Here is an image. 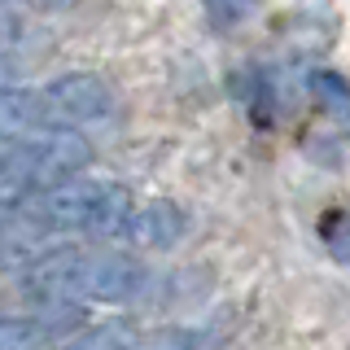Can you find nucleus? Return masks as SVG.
I'll list each match as a JSON object with an SVG mask.
<instances>
[{"mask_svg": "<svg viewBox=\"0 0 350 350\" xmlns=\"http://www.w3.org/2000/svg\"><path fill=\"white\" fill-rule=\"evenodd\" d=\"M66 320H49V315H0V350H44L53 342Z\"/></svg>", "mask_w": 350, "mask_h": 350, "instance_id": "5", "label": "nucleus"}, {"mask_svg": "<svg viewBox=\"0 0 350 350\" xmlns=\"http://www.w3.org/2000/svg\"><path fill=\"white\" fill-rule=\"evenodd\" d=\"M0 57H5V53H0Z\"/></svg>", "mask_w": 350, "mask_h": 350, "instance_id": "10", "label": "nucleus"}, {"mask_svg": "<svg viewBox=\"0 0 350 350\" xmlns=\"http://www.w3.org/2000/svg\"><path fill=\"white\" fill-rule=\"evenodd\" d=\"M18 215L44 237L49 232H88V237L127 241L136 202L114 180H70V184H57V189L31 197Z\"/></svg>", "mask_w": 350, "mask_h": 350, "instance_id": "1", "label": "nucleus"}, {"mask_svg": "<svg viewBox=\"0 0 350 350\" xmlns=\"http://www.w3.org/2000/svg\"><path fill=\"white\" fill-rule=\"evenodd\" d=\"M206 328H197V324H167V328H158V333H149V337H140L136 350H206Z\"/></svg>", "mask_w": 350, "mask_h": 350, "instance_id": "7", "label": "nucleus"}, {"mask_svg": "<svg viewBox=\"0 0 350 350\" xmlns=\"http://www.w3.org/2000/svg\"><path fill=\"white\" fill-rule=\"evenodd\" d=\"M40 114L44 131H79L109 123L118 114V96L96 75H62V79L40 88Z\"/></svg>", "mask_w": 350, "mask_h": 350, "instance_id": "2", "label": "nucleus"}, {"mask_svg": "<svg viewBox=\"0 0 350 350\" xmlns=\"http://www.w3.org/2000/svg\"><path fill=\"white\" fill-rule=\"evenodd\" d=\"M62 350H136V342H131V333L123 324H96V328L75 333Z\"/></svg>", "mask_w": 350, "mask_h": 350, "instance_id": "8", "label": "nucleus"}, {"mask_svg": "<svg viewBox=\"0 0 350 350\" xmlns=\"http://www.w3.org/2000/svg\"><path fill=\"white\" fill-rule=\"evenodd\" d=\"M149 284V267L123 250L79 254V306L83 302H131Z\"/></svg>", "mask_w": 350, "mask_h": 350, "instance_id": "3", "label": "nucleus"}, {"mask_svg": "<svg viewBox=\"0 0 350 350\" xmlns=\"http://www.w3.org/2000/svg\"><path fill=\"white\" fill-rule=\"evenodd\" d=\"M184 232H189V215H184V206L175 202H145L136 206V215H131V228H127V241L131 245H145V250H171L180 245Z\"/></svg>", "mask_w": 350, "mask_h": 350, "instance_id": "4", "label": "nucleus"}, {"mask_svg": "<svg viewBox=\"0 0 350 350\" xmlns=\"http://www.w3.org/2000/svg\"><path fill=\"white\" fill-rule=\"evenodd\" d=\"M328 241H333V254L350 262V215H342L333 228H328Z\"/></svg>", "mask_w": 350, "mask_h": 350, "instance_id": "9", "label": "nucleus"}, {"mask_svg": "<svg viewBox=\"0 0 350 350\" xmlns=\"http://www.w3.org/2000/svg\"><path fill=\"white\" fill-rule=\"evenodd\" d=\"M311 92L324 101L328 118H337L342 127H350V79L337 70H311Z\"/></svg>", "mask_w": 350, "mask_h": 350, "instance_id": "6", "label": "nucleus"}]
</instances>
